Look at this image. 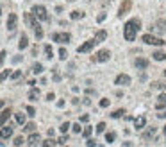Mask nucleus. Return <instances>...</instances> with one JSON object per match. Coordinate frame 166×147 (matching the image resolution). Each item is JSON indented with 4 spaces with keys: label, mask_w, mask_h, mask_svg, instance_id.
<instances>
[{
    "label": "nucleus",
    "mask_w": 166,
    "mask_h": 147,
    "mask_svg": "<svg viewBox=\"0 0 166 147\" xmlns=\"http://www.w3.org/2000/svg\"><path fill=\"white\" fill-rule=\"evenodd\" d=\"M139 25H141V22L138 18H131L123 27V38L127 41H134V38H136V34L139 31Z\"/></svg>",
    "instance_id": "f257e3e1"
},
{
    "label": "nucleus",
    "mask_w": 166,
    "mask_h": 147,
    "mask_svg": "<svg viewBox=\"0 0 166 147\" xmlns=\"http://www.w3.org/2000/svg\"><path fill=\"white\" fill-rule=\"evenodd\" d=\"M32 14L38 18V20H41V22H46L48 20V13H46V9L43 7V5H32Z\"/></svg>",
    "instance_id": "f03ea898"
},
{
    "label": "nucleus",
    "mask_w": 166,
    "mask_h": 147,
    "mask_svg": "<svg viewBox=\"0 0 166 147\" xmlns=\"http://www.w3.org/2000/svg\"><path fill=\"white\" fill-rule=\"evenodd\" d=\"M141 40H143L147 45H157V47L165 45V40H161V38H157V36H154V34H143Z\"/></svg>",
    "instance_id": "7ed1b4c3"
},
{
    "label": "nucleus",
    "mask_w": 166,
    "mask_h": 147,
    "mask_svg": "<svg viewBox=\"0 0 166 147\" xmlns=\"http://www.w3.org/2000/svg\"><path fill=\"white\" fill-rule=\"evenodd\" d=\"M23 20H25V23H27L30 29H38V27H39V23L36 22V16L32 14V11H30V13H25V14H23Z\"/></svg>",
    "instance_id": "20e7f679"
},
{
    "label": "nucleus",
    "mask_w": 166,
    "mask_h": 147,
    "mask_svg": "<svg viewBox=\"0 0 166 147\" xmlns=\"http://www.w3.org/2000/svg\"><path fill=\"white\" fill-rule=\"evenodd\" d=\"M52 40L57 41V43H68V41L72 40V36H70L68 32H54V34H52Z\"/></svg>",
    "instance_id": "39448f33"
},
{
    "label": "nucleus",
    "mask_w": 166,
    "mask_h": 147,
    "mask_svg": "<svg viewBox=\"0 0 166 147\" xmlns=\"http://www.w3.org/2000/svg\"><path fill=\"white\" fill-rule=\"evenodd\" d=\"M95 45H97V40H95V38H93V40H88L86 43H82V45L77 49V52H79V54H86V52H89Z\"/></svg>",
    "instance_id": "423d86ee"
},
{
    "label": "nucleus",
    "mask_w": 166,
    "mask_h": 147,
    "mask_svg": "<svg viewBox=\"0 0 166 147\" xmlns=\"http://www.w3.org/2000/svg\"><path fill=\"white\" fill-rule=\"evenodd\" d=\"M109 57H111V52H109L107 49H104V50H98V52H97V56L93 57V61L104 63V61H109Z\"/></svg>",
    "instance_id": "0eeeda50"
},
{
    "label": "nucleus",
    "mask_w": 166,
    "mask_h": 147,
    "mask_svg": "<svg viewBox=\"0 0 166 147\" xmlns=\"http://www.w3.org/2000/svg\"><path fill=\"white\" fill-rule=\"evenodd\" d=\"M114 84H118V86H129V84H131V77H129L127 74H120V75L114 79Z\"/></svg>",
    "instance_id": "6e6552de"
},
{
    "label": "nucleus",
    "mask_w": 166,
    "mask_h": 147,
    "mask_svg": "<svg viewBox=\"0 0 166 147\" xmlns=\"http://www.w3.org/2000/svg\"><path fill=\"white\" fill-rule=\"evenodd\" d=\"M16 22H18V16L14 13H11L9 18H7V29H9V32H13L16 29Z\"/></svg>",
    "instance_id": "1a4fd4ad"
},
{
    "label": "nucleus",
    "mask_w": 166,
    "mask_h": 147,
    "mask_svg": "<svg viewBox=\"0 0 166 147\" xmlns=\"http://www.w3.org/2000/svg\"><path fill=\"white\" fill-rule=\"evenodd\" d=\"M134 66H136L138 70H145V68H148V59H145V57H138V59L134 61Z\"/></svg>",
    "instance_id": "9d476101"
},
{
    "label": "nucleus",
    "mask_w": 166,
    "mask_h": 147,
    "mask_svg": "<svg viewBox=\"0 0 166 147\" xmlns=\"http://www.w3.org/2000/svg\"><path fill=\"white\" fill-rule=\"evenodd\" d=\"M106 38H107V31L100 29V31H97V32H95V40H97V43H102Z\"/></svg>",
    "instance_id": "9b49d317"
},
{
    "label": "nucleus",
    "mask_w": 166,
    "mask_h": 147,
    "mask_svg": "<svg viewBox=\"0 0 166 147\" xmlns=\"http://www.w3.org/2000/svg\"><path fill=\"white\" fill-rule=\"evenodd\" d=\"M156 108H157V110H163V108H166V93H161V95L157 97Z\"/></svg>",
    "instance_id": "f8f14e48"
},
{
    "label": "nucleus",
    "mask_w": 166,
    "mask_h": 147,
    "mask_svg": "<svg viewBox=\"0 0 166 147\" xmlns=\"http://www.w3.org/2000/svg\"><path fill=\"white\" fill-rule=\"evenodd\" d=\"M145 126H147V119H145V117H138V119L134 120V128H136V129H143Z\"/></svg>",
    "instance_id": "ddd939ff"
},
{
    "label": "nucleus",
    "mask_w": 166,
    "mask_h": 147,
    "mask_svg": "<svg viewBox=\"0 0 166 147\" xmlns=\"http://www.w3.org/2000/svg\"><path fill=\"white\" fill-rule=\"evenodd\" d=\"M11 135H13V128H11V124H9V126H4V128H2V140H7Z\"/></svg>",
    "instance_id": "4468645a"
},
{
    "label": "nucleus",
    "mask_w": 166,
    "mask_h": 147,
    "mask_svg": "<svg viewBox=\"0 0 166 147\" xmlns=\"http://www.w3.org/2000/svg\"><path fill=\"white\" fill-rule=\"evenodd\" d=\"M154 137H156V128H148V129L141 135L143 140H150V138H154Z\"/></svg>",
    "instance_id": "2eb2a0df"
},
{
    "label": "nucleus",
    "mask_w": 166,
    "mask_h": 147,
    "mask_svg": "<svg viewBox=\"0 0 166 147\" xmlns=\"http://www.w3.org/2000/svg\"><path fill=\"white\" fill-rule=\"evenodd\" d=\"M29 47V38L25 36V34H21L20 36V43H18V49L20 50H23V49H27Z\"/></svg>",
    "instance_id": "dca6fc26"
},
{
    "label": "nucleus",
    "mask_w": 166,
    "mask_h": 147,
    "mask_svg": "<svg viewBox=\"0 0 166 147\" xmlns=\"http://www.w3.org/2000/svg\"><path fill=\"white\" fill-rule=\"evenodd\" d=\"M150 86H152L154 90H166V83L165 81H154Z\"/></svg>",
    "instance_id": "f3484780"
},
{
    "label": "nucleus",
    "mask_w": 166,
    "mask_h": 147,
    "mask_svg": "<svg viewBox=\"0 0 166 147\" xmlns=\"http://www.w3.org/2000/svg\"><path fill=\"white\" fill-rule=\"evenodd\" d=\"M129 7H131V0H125V4H122V7H120V13H118V16H123V14L129 11Z\"/></svg>",
    "instance_id": "a211bd4d"
},
{
    "label": "nucleus",
    "mask_w": 166,
    "mask_h": 147,
    "mask_svg": "<svg viewBox=\"0 0 166 147\" xmlns=\"http://www.w3.org/2000/svg\"><path fill=\"white\" fill-rule=\"evenodd\" d=\"M152 56H154L156 61H163V59H166V52H163V50H156Z\"/></svg>",
    "instance_id": "6ab92c4d"
},
{
    "label": "nucleus",
    "mask_w": 166,
    "mask_h": 147,
    "mask_svg": "<svg viewBox=\"0 0 166 147\" xmlns=\"http://www.w3.org/2000/svg\"><path fill=\"white\" fill-rule=\"evenodd\" d=\"M9 115H11V110H4V111H2V115H0V122H2V126H5Z\"/></svg>",
    "instance_id": "aec40b11"
},
{
    "label": "nucleus",
    "mask_w": 166,
    "mask_h": 147,
    "mask_svg": "<svg viewBox=\"0 0 166 147\" xmlns=\"http://www.w3.org/2000/svg\"><path fill=\"white\" fill-rule=\"evenodd\" d=\"M82 16H84V13L79 11V9H75V11L70 13V18H72V20H79V18H82Z\"/></svg>",
    "instance_id": "412c9836"
},
{
    "label": "nucleus",
    "mask_w": 166,
    "mask_h": 147,
    "mask_svg": "<svg viewBox=\"0 0 166 147\" xmlns=\"http://www.w3.org/2000/svg\"><path fill=\"white\" fill-rule=\"evenodd\" d=\"M38 97H39V92H38L36 88H32V90L29 92V99H30V101H38Z\"/></svg>",
    "instance_id": "4be33fe9"
},
{
    "label": "nucleus",
    "mask_w": 166,
    "mask_h": 147,
    "mask_svg": "<svg viewBox=\"0 0 166 147\" xmlns=\"http://www.w3.org/2000/svg\"><path fill=\"white\" fill-rule=\"evenodd\" d=\"M14 119H16V122H18V124H21V126L25 124V113H16V115H14Z\"/></svg>",
    "instance_id": "5701e85b"
},
{
    "label": "nucleus",
    "mask_w": 166,
    "mask_h": 147,
    "mask_svg": "<svg viewBox=\"0 0 166 147\" xmlns=\"http://www.w3.org/2000/svg\"><path fill=\"white\" fill-rule=\"evenodd\" d=\"M23 144H25V138L23 137H16L14 138V147H21Z\"/></svg>",
    "instance_id": "b1692460"
},
{
    "label": "nucleus",
    "mask_w": 166,
    "mask_h": 147,
    "mask_svg": "<svg viewBox=\"0 0 166 147\" xmlns=\"http://www.w3.org/2000/svg\"><path fill=\"white\" fill-rule=\"evenodd\" d=\"M156 31H161V32H165V31H166V23L163 22V20L156 23Z\"/></svg>",
    "instance_id": "393cba45"
},
{
    "label": "nucleus",
    "mask_w": 166,
    "mask_h": 147,
    "mask_svg": "<svg viewBox=\"0 0 166 147\" xmlns=\"http://www.w3.org/2000/svg\"><path fill=\"white\" fill-rule=\"evenodd\" d=\"M45 54H46V57H48V59H52L54 50H52V47H50V45H45Z\"/></svg>",
    "instance_id": "a878e982"
},
{
    "label": "nucleus",
    "mask_w": 166,
    "mask_h": 147,
    "mask_svg": "<svg viewBox=\"0 0 166 147\" xmlns=\"http://www.w3.org/2000/svg\"><path fill=\"white\" fill-rule=\"evenodd\" d=\"M32 72H34V74H41V72H43V65H41V63H36V65L32 66Z\"/></svg>",
    "instance_id": "bb28decb"
},
{
    "label": "nucleus",
    "mask_w": 166,
    "mask_h": 147,
    "mask_svg": "<svg viewBox=\"0 0 166 147\" xmlns=\"http://www.w3.org/2000/svg\"><path fill=\"white\" fill-rule=\"evenodd\" d=\"M123 113H125V110H116V111L111 113V117L113 119H120V117H123Z\"/></svg>",
    "instance_id": "cd10ccee"
},
{
    "label": "nucleus",
    "mask_w": 166,
    "mask_h": 147,
    "mask_svg": "<svg viewBox=\"0 0 166 147\" xmlns=\"http://www.w3.org/2000/svg\"><path fill=\"white\" fill-rule=\"evenodd\" d=\"M36 142H39V135H38V133H32V135L29 137V144H36Z\"/></svg>",
    "instance_id": "c85d7f7f"
},
{
    "label": "nucleus",
    "mask_w": 166,
    "mask_h": 147,
    "mask_svg": "<svg viewBox=\"0 0 166 147\" xmlns=\"http://www.w3.org/2000/svg\"><path fill=\"white\" fill-rule=\"evenodd\" d=\"M93 133V128L91 126H88V128H84V131H82V135L86 137V138H89V135Z\"/></svg>",
    "instance_id": "c756f323"
},
{
    "label": "nucleus",
    "mask_w": 166,
    "mask_h": 147,
    "mask_svg": "<svg viewBox=\"0 0 166 147\" xmlns=\"http://www.w3.org/2000/svg\"><path fill=\"white\" fill-rule=\"evenodd\" d=\"M114 138H116V133H107L106 135V142H109V144L114 142Z\"/></svg>",
    "instance_id": "7c9ffc66"
},
{
    "label": "nucleus",
    "mask_w": 166,
    "mask_h": 147,
    "mask_svg": "<svg viewBox=\"0 0 166 147\" xmlns=\"http://www.w3.org/2000/svg\"><path fill=\"white\" fill-rule=\"evenodd\" d=\"M34 34H36V40H41V38H43V31H41V27L34 29Z\"/></svg>",
    "instance_id": "2f4dec72"
},
{
    "label": "nucleus",
    "mask_w": 166,
    "mask_h": 147,
    "mask_svg": "<svg viewBox=\"0 0 166 147\" xmlns=\"http://www.w3.org/2000/svg\"><path fill=\"white\" fill-rule=\"evenodd\" d=\"M59 57H61V59H66V57H68V52H66V49H63V47L59 49Z\"/></svg>",
    "instance_id": "473e14b6"
},
{
    "label": "nucleus",
    "mask_w": 166,
    "mask_h": 147,
    "mask_svg": "<svg viewBox=\"0 0 166 147\" xmlns=\"http://www.w3.org/2000/svg\"><path fill=\"white\" fill-rule=\"evenodd\" d=\"M20 77H21V70H16V72L11 74V79H13V81H16V79H20Z\"/></svg>",
    "instance_id": "72a5a7b5"
},
{
    "label": "nucleus",
    "mask_w": 166,
    "mask_h": 147,
    "mask_svg": "<svg viewBox=\"0 0 166 147\" xmlns=\"http://www.w3.org/2000/svg\"><path fill=\"white\" fill-rule=\"evenodd\" d=\"M25 110H27V115H29V117H34V115H36V110H34L32 106H27Z\"/></svg>",
    "instance_id": "f704fd0d"
},
{
    "label": "nucleus",
    "mask_w": 166,
    "mask_h": 147,
    "mask_svg": "<svg viewBox=\"0 0 166 147\" xmlns=\"http://www.w3.org/2000/svg\"><path fill=\"white\" fill-rule=\"evenodd\" d=\"M70 128H72V126H70L68 122H64V124H61V128H59V129H61V133H66Z\"/></svg>",
    "instance_id": "c9c22d12"
},
{
    "label": "nucleus",
    "mask_w": 166,
    "mask_h": 147,
    "mask_svg": "<svg viewBox=\"0 0 166 147\" xmlns=\"http://www.w3.org/2000/svg\"><path fill=\"white\" fill-rule=\"evenodd\" d=\"M34 128H36V126H34V124H32V122H29V124H27V126H25V128H23V129H25V131H27V133H30V131H34Z\"/></svg>",
    "instance_id": "e433bc0d"
},
{
    "label": "nucleus",
    "mask_w": 166,
    "mask_h": 147,
    "mask_svg": "<svg viewBox=\"0 0 166 147\" xmlns=\"http://www.w3.org/2000/svg\"><path fill=\"white\" fill-rule=\"evenodd\" d=\"M104 131H106V124H104V122H100V124L97 126V133H104Z\"/></svg>",
    "instance_id": "4c0bfd02"
},
{
    "label": "nucleus",
    "mask_w": 166,
    "mask_h": 147,
    "mask_svg": "<svg viewBox=\"0 0 166 147\" xmlns=\"http://www.w3.org/2000/svg\"><path fill=\"white\" fill-rule=\"evenodd\" d=\"M86 146H88V147H95V146H97V142H95L93 138H88V140H86Z\"/></svg>",
    "instance_id": "58836bf2"
},
{
    "label": "nucleus",
    "mask_w": 166,
    "mask_h": 147,
    "mask_svg": "<svg viewBox=\"0 0 166 147\" xmlns=\"http://www.w3.org/2000/svg\"><path fill=\"white\" fill-rule=\"evenodd\" d=\"M104 20H106V13H100V14L97 16V22L100 23V22H104Z\"/></svg>",
    "instance_id": "ea45409f"
},
{
    "label": "nucleus",
    "mask_w": 166,
    "mask_h": 147,
    "mask_svg": "<svg viewBox=\"0 0 166 147\" xmlns=\"http://www.w3.org/2000/svg\"><path fill=\"white\" fill-rule=\"evenodd\" d=\"M107 106H109V101L107 99H102L100 101V108H107Z\"/></svg>",
    "instance_id": "a19ab883"
},
{
    "label": "nucleus",
    "mask_w": 166,
    "mask_h": 147,
    "mask_svg": "<svg viewBox=\"0 0 166 147\" xmlns=\"http://www.w3.org/2000/svg\"><path fill=\"white\" fill-rule=\"evenodd\" d=\"M72 129H73L75 133H80V122H79V124H73V126H72Z\"/></svg>",
    "instance_id": "79ce46f5"
},
{
    "label": "nucleus",
    "mask_w": 166,
    "mask_h": 147,
    "mask_svg": "<svg viewBox=\"0 0 166 147\" xmlns=\"http://www.w3.org/2000/svg\"><path fill=\"white\" fill-rule=\"evenodd\" d=\"M88 120H89V115H82V117H80V120H79V122H82V124H86V122H88Z\"/></svg>",
    "instance_id": "37998d69"
},
{
    "label": "nucleus",
    "mask_w": 166,
    "mask_h": 147,
    "mask_svg": "<svg viewBox=\"0 0 166 147\" xmlns=\"http://www.w3.org/2000/svg\"><path fill=\"white\" fill-rule=\"evenodd\" d=\"M54 81L57 83V81H61V75H59V72H54Z\"/></svg>",
    "instance_id": "c03bdc74"
},
{
    "label": "nucleus",
    "mask_w": 166,
    "mask_h": 147,
    "mask_svg": "<svg viewBox=\"0 0 166 147\" xmlns=\"http://www.w3.org/2000/svg\"><path fill=\"white\" fill-rule=\"evenodd\" d=\"M52 144H54L52 140H45V144H43V147H52Z\"/></svg>",
    "instance_id": "a18cd8bd"
},
{
    "label": "nucleus",
    "mask_w": 166,
    "mask_h": 147,
    "mask_svg": "<svg viewBox=\"0 0 166 147\" xmlns=\"http://www.w3.org/2000/svg\"><path fill=\"white\" fill-rule=\"evenodd\" d=\"M7 75H9V72H7V70H4V72H2V81H5V79H7Z\"/></svg>",
    "instance_id": "49530a36"
},
{
    "label": "nucleus",
    "mask_w": 166,
    "mask_h": 147,
    "mask_svg": "<svg viewBox=\"0 0 166 147\" xmlns=\"http://www.w3.org/2000/svg\"><path fill=\"white\" fill-rule=\"evenodd\" d=\"M157 117H159V119H166V111H161V113H157Z\"/></svg>",
    "instance_id": "de8ad7c7"
},
{
    "label": "nucleus",
    "mask_w": 166,
    "mask_h": 147,
    "mask_svg": "<svg viewBox=\"0 0 166 147\" xmlns=\"http://www.w3.org/2000/svg\"><path fill=\"white\" fill-rule=\"evenodd\" d=\"M5 56H7V52H5V50H2V56H0V61H4V59H5Z\"/></svg>",
    "instance_id": "09e8293b"
},
{
    "label": "nucleus",
    "mask_w": 166,
    "mask_h": 147,
    "mask_svg": "<svg viewBox=\"0 0 166 147\" xmlns=\"http://www.w3.org/2000/svg\"><path fill=\"white\" fill-rule=\"evenodd\" d=\"M57 144H66V137H61V138H59V142H57Z\"/></svg>",
    "instance_id": "8fccbe9b"
},
{
    "label": "nucleus",
    "mask_w": 166,
    "mask_h": 147,
    "mask_svg": "<svg viewBox=\"0 0 166 147\" xmlns=\"http://www.w3.org/2000/svg\"><path fill=\"white\" fill-rule=\"evenodd\" d=\"M163 75H165V77H166V70H163Z\"/></svg>",
    "instance_id": "3c124183"
},
{
    "label": "nucleus",
    "mask_w": 166,
    "mask_h": 147,
    "mask_svg": "<svg viewBox=\"0 0 166 147\" xmlns=\"http://www.w3.org/2000/svg\"><path fill=\"white\" fill-rule=\"evenodd\" d=\"M163 133H165V138H166V128H165V131H163Z\"/></svg>",
    "instance_id": "603ef678"
},
{
    "label": "nucleus",
    "mask_w": 166,
    "mask_h": 147,
    "mask_svg": "<svg viewBox=\"0 0 166 147\" xmlns=\"http://www.w3.org/2000/svg\"><path fill=\"white\" fill-rule=\"evenodd\" d=\"M68 2H75V0H68Z\"/></svg>",
    "instance_id": "864d4df0"
}]
</instances>
